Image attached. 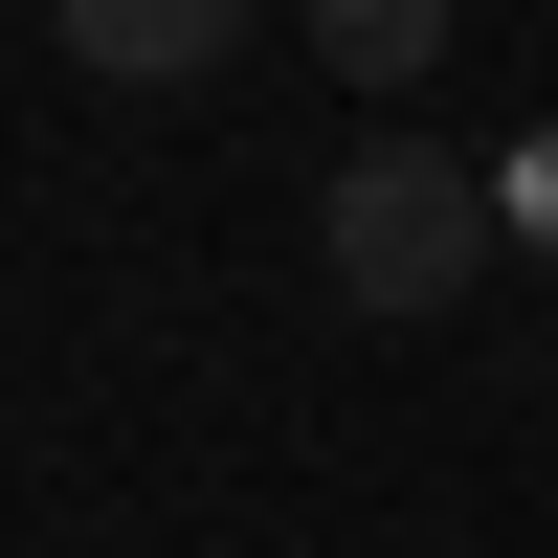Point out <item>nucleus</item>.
I'll use <instances>...</instances> for the list:
<instances>
[{"mask_svg": "<svg viewBox=\"0 0 558 558\" xmlns=\"http://www.w3.org/2000/svg\"><path fill=\"white\" fill-rule=\"evenodd\" d=\"M492 246H514V223H492V179H470V157H425V134L336 157V202H313V268H336L357 313H447Z\"/></svg>", "mask_w": 558, "mask_h": 558, "instance_id": "1", "label": "nucleus"}, {"mask_svg": "<svg viewBox=\"0 0 558 558\" xmlns=\"http://www.w3.org/2000/svg\"><path fill=\"white\" fill-rule=\"evenodd\" d=\"M45 23H68L89 89H202L223 45H246V0H45Z\"/></svg>", "mask_w": 558, "mask_h": 558, "instance_id": "2", "label": "nucleus"}, {"mask_svg": "<svg viewBox=\"0 0 558 558\" xmlns=\"http://www.w3.org/2000/svg\"><path fill=\"white\" fill-rule=\"evenodd\" d=\"M313 68L336 89H425L447 68V0H313Z\"/></svg>", "mask_w": 558, "mask_h": 558, "instance_id": "3", "label": "nucleus"}, {"mask_svg": "<svg viewBox=\"0 0 558 558\" xmlns=\"http://www.w3.org/2000/svg\"><path fill=\"white\" fill-rule=\"evenodd\" d=\"M492 223H514V246H536V268H558V112H536V134H514V157H492Z\"/></svg>", "mask_w": 558, "mask_h": 558, "instance_id": "4", "label": "nucleus"}]
</instances>
